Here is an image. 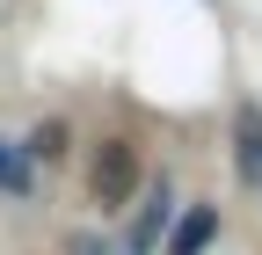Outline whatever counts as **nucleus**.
<instances>
[{"mask_svg": "<svg viewBox=\"0 0 262 255\" xmlns=\"http://www.w3.org/2000/svg\"><path fill=\"white\" fill-rule=\"evenodd\" d=\"M160 226H168V189H153V204H146V219H139V241H131V248H146Z\"/></svg>", "mask_w": 262, "mask_h": 255, "instance_id": "5", "label": "nucleus"}, {"mask_svg": "<svg viewBox=\"0 0 262 255\" xmlns=\"http://www.w3.org/2000/svg\"><path fill=\"white\" fill-rule=\"evenodd\" d=\"M139 182H146V168H139V146H131V139H102V146H95L88 189H95V204H102V211L131 204V189H139Z\"/></svg>", "mask_w": 262, "mask_h": 255, "instance_id": "1", "label": "nucleus"}, {"mask_svg": "<svg viewBox=\"0 0 262 255\" xmlns=\"http://www.w3.org/2000/svg\"><path fill=\"white\" fill-rule=\"evenodd\" d=\"M211 233H219V211H211V204H196L182 226L168 233V248H175V255H204V248H211Z\"/></svg>", "mask_w": 262, "mask_h": 255, "instance_id": "2", "label": "nucleus"}, {"mask_svg": "<svg viewBox=\"0 0 262 255\" xmlns=\"http://www.w3.org/2000/svg\"><path fill=\"white\" fill-rule=\"evenodd\" d=\"M233 168H241V182L262 189V117H241V132H233Z\"/></svg>", "mask_w": 262, "mask_h": 255, "instance_id": "3", "label": "nucleus"}, {"mask_svg": "<svg viewBox=\"0 0 262 255\" xmlns=\"http://www.w3.org/2000/svg\"><path fill=\"white\" fill-rule=\"evenodd\" d=\"M0 189H15V197L29 189V161H22V146H8V139H0Z\"/></svg>", "mask_w": 262, "mask_h": 255, "instance_id": "4", "label": "nucleus"}, {"mask_svg": "<svg viewBox=\"0 0 262 255\" xmlns=\"http://www.w3.org/2000/svg\"><path fill=\"white\" fill-rule=\"evenodd\" d=\"M58 146H66V124H44V132H37V146H29V153H37V161H58Z\"/></svg>", "mask_w": 262, "mask_h": 255, "instance_id": "6", "label": "nucleus"}]
</instances>
